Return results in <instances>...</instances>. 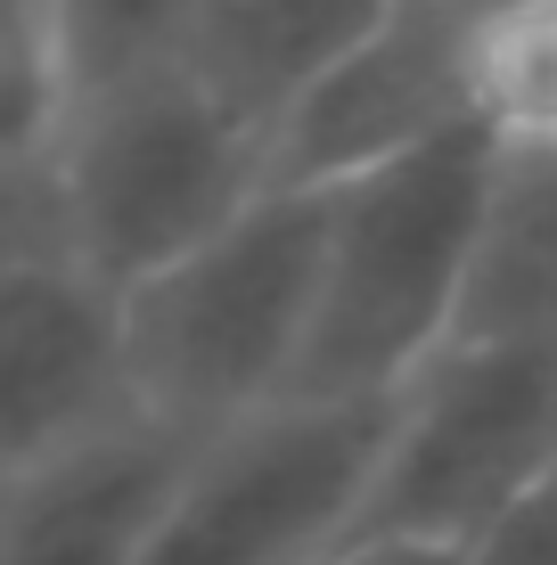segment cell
Here are the masks:
<instances>
[{
    "label": "cell",
    "mask_w": 557,
    "mask_h": 565,
    "mask_svg": "<svg viewBox=\"0 0 557 565\" xmlns=\"http://www.w3.org/2000/svg\"><path fill=\"white\" fill-rule=\"evenodd\" d=\"M329 263V189H271L214 246L124 296V369L140 418L222 435L296 394Z\"/></svg>",
    "instance_id": "obj_2"
},
{
    "label": "cell",
    "mask_w": 557,
    "mask_h": 565,
    "mask_svg": "<svg viewBox=\"0 0 557 565\" xmlns=\"http://www.w3.org/2000/svg\"><path fill=\"white\" fill-rule=\"evenodd\" d=\"M557 476V344H451L394 394L386 459L353 541L468 550L533 483Z\"/></svg>",
    "instance_id": "obj_4"
},
{
    "label": "cell",
    "mask_w": 557,
    "mask_h": 565,
    "mask_svg": "<svg viewBox=\"0 0 557 565\" xmlns=\"http://www.w3.org/2000/svg\"><path fill=\"white\" fill-rule=\"evenodd\" d=\"M83 90L50 0H0V181H50Z\"/></svg>",
    "instance_id": "obj_12"
},
{
    "label": "cell",
    "mask_w": 557,
    "mask_h": 565,
    "mask_svg": "<svg viewBox=\"0 0 557 565\" xmlns=\"http://www.w3.org/2000/svg\"><path fill=\"white\" fill-rule=\"evenodd\" d=\"M492 172L501 148L484 131H451L329 189L320 311L287 402H394L443 353L475 279Z\"/></svg>",
    "instance_id": "obj_1"
},
{
    "label": "cell",
    "mask_w": 557,
    "mask_h": 565,
    "mask_svg": "<svg viewBox=\"0 0 557 565\" xmlns=\"http://www.w3.org/2000/svg\"><path fill=\"white\" fill-rule=\"evenodd\" d=\"M50 9H57V33H66L74 90L99 99V90L181 66L189 33L205 25L214 0H50Z\"/></svg>",
    "instance_id": "obj_13"
},
{
    "label": "cell",
    "mask_w": 557,
    "mask_h": 565,
    "mask_svg": "<svg viewBox=\"0 0 557 565\" xmlns=\"http://www.w3.org/2000/svg\"><path fill=\"white\" fill-rule=\"evenodd\" d=\"M140 418L124 369V296L66 246L0 270V483Z\"/></svg>",
    "instance_id": "obj_6"
},
{
    "label": "cell",
    "mask_w": 557,
    "mask_h": 565,
    "mask_svg": "<svg viewBox=\"0 0 557 565\" xmlns=\"http://www.w3.org/2000/svg\"><path fill=\"white\" fill-rule=\"evenodd\" d=\"M394 402H279L189 451L140 565H329L386 459Z\"/></svg>",
    "instance_id": "obj_5"
},
{
    "label": "cell",
    "mask_w": 557,
    "mask_h": 565,
    "mask_svg": "<svg viewBox=\"0 0 557 565\" xmlns=\"http://www.w3.org/2000/svg\"><path fill=\"white\" fill-rule=\"evenodd\" d=\"M451 131H475L468 17L435 0H401L394 25L271 140V189H344Z\"/></svg>",
    "instance_id": "obj_7"
},
{
    "label": "cell",
    "mask_w": 557,
    "mask_h": 565,
    "mask_svg": "<svg viewBox=\"0 0 557 565\" xmlns=\"http://www.w3.org/2000/svg\"><path fill=\"white\" fill-rule=\"evenodd\" d=\"M197 435L131 418L83 451L0 483V565H140Z\"/></svg>",
    "instance_id": "obj_8"
},
{
    "label": "cell",
    "mask_w": 557,
    "mask_h": 565,
    "mask_svg": "<svg viewBox=\"0 0 557 565\" xmlns=\"http://www.w3.org/2000/svg\"><path fill=\"white\" fill-rule=\"evenodd\" d=\"M329 565H468V550H451V541H344Z\"/></svg>",
    "instance_id": "obj_14"
},
{
    "label": "cell",
    "mask_w": 557,
    "mask_h": 565,
    "mask_svg": "<svg viewBox=\"0 0 557 565\" xmlns=\"http://www.w3.org/2000/svg\"><path fill=\"white\" fill-rule=\"evenodd\" d=\"M50 198L66 255L107 296H131L271 198V148L164 66L83 99L50 164Z\"/></svg>",
    "instance_id": "obj_3"
},
{
    "label": "cell",
    "mask_w": 557,
    "mask_h": 565,
    "mask_svg": "<svg viewBox=\"0 0 557 565\" xmlns=\"http://www.w3.org/2000/svg\"><path fill=\"white\" fill-rule=\"evenodd\" d=\"M451 344H557V156L501 148L484 246H475V279Z\"/></svg>",
    "instance_id": "obj_10"
},
{
    "label": "cell",
    "mask_w": 557,
    "mask_h": 565,
    "mask_svg": "<svg viewBox=\"0 0 557 565\" xmlns=\"http://www.w3.org/2000/svg\"><path fill=\"white\" fill-rule=\"evenodd\" d=\"M468 115L508 156H557V0L468 17Z\"/></svg>",
    "instance_id": "obj_11"
},
{
    "label": "cell",
    "mask_w": 557,
    "mask_h": 565,
    "mask_svg": "<svg viewBox=\"0 0 557 565\" xmlns=\"http://www.w3.org/2000/svg\"><path fill=\"white\" fill-rule=\"evenodd\" d=\"M401 17V0H214L181 66L263 148Z\"/></svg>",
    "instance_id": "obj_9"
}]
</instances>
